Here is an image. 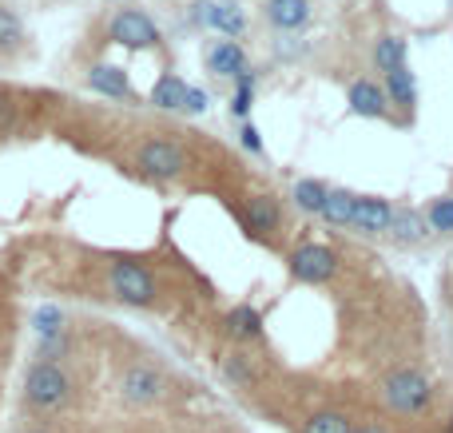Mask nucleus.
Instances as JSON below:
<instances>
[{
  "mask_svg": "<svg viewBox=\"0 0 453 433\" xmlns=\"http://www.w3.org/2000/svg\"><path fill=\"white\" fill-rule=\"evenodd\" d=\"M326 195H330V187L322 179H298L295 183V203L303 207V211H319L322 215V207H326Z\"/></svg>",
  "mask_w": 453,
  "mask_h": 433,
  "instance_id": "nucleus-23",
  "label": "nucleus"
},
{
  "mask_svg": "<svg viewBox=\"0 0 453 433\" xmlns=\"http://www.w3.org/2000/svg\"><path fill=\"white\" fill-rule=\"evenodd\" d=\"M64 323H68V318H64V310L52 307V302H48V307H36V310H32V334H36V342L64 334V330H68Z\"/></svg>",
  "mask_w": 453,
  "mask_h": 433,
  "instance_id": "nucleus-19",
  "label": "nucleus"
},
{
  "mask_svg": "<svg viewBox=\"0 0 453 433\" xmlns=\"http://www.w3.org/2000/svg\"><path fill=\"white\" fill-rule=\"evenodd\" d=\"M234 80H239V92H234V100H231V116H247V111H250V92H255V72H239V76H234Z\"/></svg>",
  "mask_w": 453,
  "mask_h": 433,
  "instance_id": "nucleus-27",
  "label": "nucleus"
},
{
  "mask_svg": "<svg viewBox=\"0 0 453 433\" xmlns=\"http://www.w3.org/2000/svg\"><path fill=\"white\" fill-rule=\"evenodd\" d=\"M374 64L390 76V72H398V68H406V40L402 36H382L378 40V48H374Z\"/></svg>",
  "mask_w": 453,
  "mask_h": 433,
  "instance_id": "nucleus-18",
  "label": "nucleus"
},
{
  "mask_svg": "<svg viewBox=\"0 0 453 433\" xmlns=\"http://www.w3.org/2000/svg\"><path fill=\"white\" fill-rule=\"evenodd\" d=\"M354 203H358V195H350V191H330L326 207H322V219H326L330 227H346V223L354 219Z\"/></svg>",
  "mask_w": 453,
  "mask_h": 433,
  "instance_id": "nucleus-20",
  "label": "nucleus"
},
{
  "mask_svg": "<svg viewBox=\"0 0 453 433\" xmlns=\"http://www.w3.org/2000/svg\"><path fill=\"white\" fill-rule=\"evenodd\" d=\"M76 402V382L56 362H32L24 370V406L32 414H64Z\"/></svg>",
  "mask_w": 453,
  "mask_h": 433,
  "instance_id": "nucleus-1",
  "label": "nucleus"
},
{
  "mask_svg": "<svg viewBox=\"0 0 453 433\" xmlns=\"http://www.w3.org/2000/svg\"><path fill=\"white\" fill-rule=\"evenodd\" d=\"M239 140H242V148H247V151H255V156H258V151H263V140H258V132H255V127H250V124H242Z\"/></svg>",
  "mask_w": 453,
  "mask_h": 433,
  "instance_id": "nucleus-30",
  "label": "nucleus"
},
{
  "mask_svg": "<svg viewBox=\"0 0 453 433\" xmlns=\"http://www.w3.org/2000/svg\"><path fill=\"white\" fill-rule=\"evenodd\" d=\"M167 382L164 374L156 370V366H127L124 378H119V398H124L127 406H156L159 398H164Z\"/></svg>",
  "mask_w": 453,
  "mask_h": 433,
  "instance_id": "nucleus-5",
  "label": "nucleus"
},
{
  "mask_svg": "<svg viewBox=\"0 0 453 433\" xmlns=\"http://www.w3.org/2000/svg\"><path fill=\"white\" fill-rule=\"evenodd\" d=\"M354 433H390L386 426H362V429H354Z\"/></svg>",
  "mask_w": 453,
  "mask_h": 433,
  "instance_id": "nucleus-31",
  "label": "nucleus"
},
{
  "mask_svg": "<svg viewBox=\"0 0 453 433\" xmlns=\"http://www.w3.org/2000/svg\"><path fill=\"white\" fill-rule=\"evenodd\" d=\"M183 148L172 140H148L140 148V167L143 175H151V179H175V175L183 171Z\"/></svg>",
  "mask_w": 453,
  "mask_h": 433,
  "instance_id": "nucleus-7",
  "label": "nucleus"
},
{
  "mask_svg": "<svg viewBox=\"0 0 453 433\" xmlns=\"http://www.w3.org/2000/svg\"><path fill=\"white\" fill-rule=\"evenodd\" d=\"M20 433H52V429H40V426H32V429H20Z\"/></svg>",
  "mask_w": 453,
  "mask_h": 433,
  "instance_id": "nucleus-32",
  "label": "nucleus"
},
{
  "mask_svg": "<svg viewBox=\"0 0 453 433\" xmlns=\"http://www.w3.org/2000/svg\"><path fill=\"white\" fill-rule=\"evenodd\" d=\"M386 87H390V100L402 103V108H414L418 103V80H414V72L410 68L390 72V76H386Z\"/></svg>",
  "mask_w": 453,
  "mask_h": 433,
  "instance_id": "nucleus-22",
  "label": "nucleus"
},
{
  "mask_svg": "<svg viewBox=\"0 0 453 433\" xmlns=\"http://www.w3.org/2000/svg\"><path fill=\"white\" fill-rule=\"evenodd\" d=\"M223 378L231 382V386H239V390H247V386H255V370H250V358L247 354H226L223 358Z\"/></svg>",
  "mask_w": 453,
  "mask_h": 433,
  "instance_id": "nucleus-25",
  "label": "nucleus"
},
{
  "mask_svg": "<svg viewBox=\"0 0 453 433\" xmlns=\"http://www.w3.org/2000/svg\"><path fill=\"white\" fill-rule=\"evenodd\" d=\"M108 36L124 48H156L159 44V28L151 24L148 12H140V8H119L108 24Z\"/></svg>",
  "mask_w": 453,
  "mask_h": 433,
  "instance_id": "nucleus-4",
  "label": "nucleus"
},
{
  "mask_svg": "<svg viewBox=\"0 0 453 433\" xmlns=\"http://www.w3.org/2000/svg\"><path fill=\"white\" fill-rule=\"evenodd\" d=\"M207 64H211L215 76H239V72H247V56H242V48L234 40H219L207 52Z\"/></svg>",
  "mask_w": 453,
  "mask_h": 433,
  "instance_id": "nucleus-12",
  "label": "nucleus"
},
{
  "mask_svg": "<svg viewBox=\"0 0 453 433\" xmlns=\"http://www.w3.org/2000/svg\"><path fill=\"white\" fill-rule=\"evenodd\" d=\"M350 111L354 116H386V95L378 84H370V80H358V84H350Z\"/></svg>",
  "mask_w": 453,
  "mask_h": 433,
  "instance_id": "nucleus-10",
  "label": "nucleus"
},
{
  "mask_svg": "<svg viewBox=\"0 0 453 433\" xmlns=\"http://www.w3.org/2000/svg\"><path fill=\"white\" fill-rule=\"evenodd\" d=\"M390 219H394V207L386 199H358L350 223L358 231H366V235H382V231H390Z\"/></svg>",
  "mask_w": 453,
  "mask_h": 433,
  "instance_id": "nucleus-9",
  "label": "nucleus"
},
{
  "mask_svg": "<svg viewBox=\"0 0 453 433\" xmlns=\"http://www.w3.org/2000/svg\"><path fill=\"white\" fill-rule=\"evenodd\" d=\"M226 334H231V338H258V334H263V318H258V310L255 307H247V302H242V307H234L231 315H226Z\"/></svg>",
  "mask_w": 453,
  "mask_h": 433,
  "instance_id": "nucleus-15",
  "label": "nucleus"
},
{
  "mask_svg": "<svg viewBox=\"0 0 453 433\" xmlns=\"http://www.w3.org/2000/svg\"><path fill=\"white\" fill-rule=\"evenodd\" d=\"M303 433H354V422L346 418V414H338V410H322V414H314V418L306 422Z\"/></svg>",
  "mask_w": 453,
  "mask_h": 433,
  "instance_id": "nucleus-26",
  "label": "nucleus"
},
{
  "mask_svg": "<svg viewBox=\"0 0 453 433\" xmlns=\"http://www.w3.org/2000/svg\"><path fill=\"white\" fill-rule=\"evenodd\" d=\"M207 28H219L223 36H239V32L247 28V16H242L239 4L223 0V4H211V20H207Z\"/></svg>",
  "mask_w": 453,
  "mask_h": 433,
  "instance_id": "nucleus-17",
  "label": "nucleus"
},
{
  "mask_svg": "<svg viewBox=\"0 0 453 433\" xmlns=\"http://www.w3.org/2000/svg\"><path fill=\"white\" fill-rule=\"evenodd\" d=\"M207 103H211V95H207L203 87H191V84H188V95H183V111H191V116H203Z\"/></svg>",
  "mask_w": 453,
  "mask_h": 433,
  "instance_id": "nucleus-29",
  "label": "nucleus"
},
{
  "mask_svg": "<svg viewBox=\"0 0 453 433\" xmlns=\"http://www.w3.org/2000/svg\"><path fill=\"white\" fill-rule=\"evenodd\" d=\"M390 235L398 239V243H418V239L426 235V215L410 211V207H398L390 219Z\"/></svg>",
  "mask_w": 453,
  "mask_h": 433,
  "instance_id": "nucleus-16",
  "label": "nucleus"
},
{
  "mask_svg": "<svg viewBox=\"0 0 453 433\" xmlns=\"http://www.w3.org/2000/svg\"><path fill=\"white\" fill-rule=\"evenodd\" d=\"M334 270H338V259H334V251H330V247L306 243V247H298V251L290 254V275H295L298 283H311V286L330 283V278H334Z\"/></svg>",
  "mask_w": 453,
  "mask_h": 433,
  "instance_id": "nucleus-6",
  "label": "nucleus"
},
{
  "mask_svg": "<svg viewBox=\"0 0 453 433\" xmlns=\"http://www.w3.org/2000/svg\"><path fill=\"white\" fill-rule=\"evenodd\" d=\"M88 87L108 95V100H135L132 84H127V72L116 68V64H96V68H88Z\"/></svg>",
  "mask_w": 453,
  "mask_h": 433,
  "instance_id": "nucleus-8",
  "label": "nucleus"
},
{
  "mask_svg": "<svg viewBox=\"0 0 453 433\" xmlns=\"http://www.w3.org/2000/svg\"><path fill=\"white\" fill-rule=\"evenodd\" d=\"M266 16L274 28H303L311 20V4L306 0H266Z\"/></svg>",
  "mask_w": 453,
  "mask_h": 433,
  "instance_id": "nucleus-11",
  "label": "nucleus"
},
{
  "mask_svg": "<svg viewBox=\"0 0 453 433\" xmlns=\"http://www.w3.org/2000/svg\"><path fill=\"white\" fill-rule=\"evenodd\" d=\"M24 48V20L12 8H0V56H12Z\"/></svg>",
  "mask_w": 453,
  "mask_h": 433,
  "instance_id": "nucleus-21",
  "label": "nucleus"
},
{
  "mask_svg": "<svg viewBox=\"0 0 453 433\" xmlns=\"http://www.w3.org/2000/svg\"><path fill=\"white\" fill-rule=\"evenodd\" d=\"M449 433H453V418H449Z\"/></svg>",
  "mask_w": 453,
  "mask_h": 433,
  "instance_id": "nucleus-33",
  "label": "nucleus"
},
{
  "mask_svg": "<svg viewBox=\"0 0 453 433\" xmlns=\"http://www.w3.org/2000/svg\"><path fill=\"white\" fill-rule=\"evenodd\" d=\"M247 227L258 231V235L274 231V227H279V203H274L271 195H255L247 203Z\"/></svg>",
  "mask_w": 453,
  "mask_h": 433,
  "instance_id": "nucleus-14",
  "label": "nucleus"
},
{
  "mask_svg": "<svg viewBox=\"0 0 453 433\" xmlns=\"http://www.w3.org/2000/svg\"><path fill=\"white\" fill-rule=\"evenodd\" d=\"M382 402L394 414H422L434 402V386L418 370H394L382 378Z\"/></svg>",
  "mask_w": 453,
  "mask_h": 433,
  "instance_id": "nucleus-2",
  "label": "nucleus"
},
{
  "mask_svg": "<svg viewBox=\"0 0 453 433\" xmlns=\"http://www.w3.org/2000/svg\"><path fill=\"white\" fill-rule=\"evenodd\" d=\"M449 4H453V0H449Z\"/></svg>",
  "mask_w": 453,
  "mask_h": 433,
  "instance_id": "nucleus-34",
  "label": "nucleus"
},
{
  "mask_svg": "<svg viewBox=\"0 0 453 433\" xmlns=\"http://www.w3.org/2000/svg\"><path fill=\"white\" fill-rule=\"evenodd\" d=\"M68 354H72V334L64 330V334H56V338H40L32 362H56V366H60Z\"/></svg>",
  "mask_w": 453,
  "mask_h": 433,
  "instance_id": "nucleus-24",
  "label": "nucleus"
},
{
  "mask_svg": "<svg viewBox=\"0 0 453 433\" xmlns=\"http://www.w3.org/2000/svg\"><path fill=\"white\" fill-rule=\"evenodd\" d=\"M183 95H188V84H183L175 72H167V76L156 80V87H151V103L164 111H183Z\"/></svg>",
  "mask_w": 453,
  "mask_h": 433,
  "instance_id": "nucleus-13",
  "label": "nucleus"
},
{
  "mask_svg": "<svg viewBox=\"0 0 453 433\" xmlns=\"http://www.w3.org/2000/svg\"><path fill=\"white\" fill-rule=\"evenodd\" d=\"M430 227L434 231H453V199H438L430 207Z\"/></svg>",
  "mask_w": 453,
  "mask_h": 433,
  "instance_id": "nucleus-28",
  "label": "nucleus"
},
{
  "mask_svg": "<svg viewBox=\"0 0 453 433\" xmlns=\"http://www.w3.org/2000/svg\"><path fill=\"white\" fill-rule=\"evenodd\" d=\"M108 286L111 294H116L119 302H127V307H151L156 302V278H151V270L143 267V262H132V259H116L108 267Z\"/></svg>",
  "mask_w": 453,
  "mask_h": 433,
  "instance_id": "nucleus-3",
  "label": "nucleus"
}]
</instances>
